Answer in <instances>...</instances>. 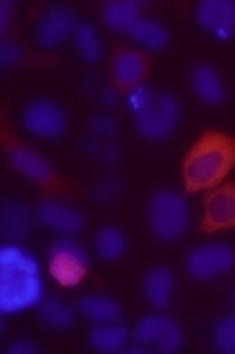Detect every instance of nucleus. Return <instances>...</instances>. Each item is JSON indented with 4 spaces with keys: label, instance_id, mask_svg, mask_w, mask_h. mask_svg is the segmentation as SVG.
Listing matches in <instances>:
<instances>
[{
    "label": "nucleus",
    "instance_id": "nucleus-1",
    "mask_svg": "<svg viewBox=\"0 0 235 354\" xmlns=\"http://www.w3.org/2000/svg\"><path fill=\"white\" fill-rule=\"evenodd\" d=\"M235 167V142L225 132L209 130L196 140L182 164L186 193L216 188Z\"/></svg>",
    "mask_w": 235,
    "mask_h": 354
},
{
    "label": "nucleus",
    "instance_id": "nucleus-2",
    "mask_svg": "<svg viewBox=\"0 0 235 354\" xmlns=\"http://www.w3.org/2000/svg\"><path fill=\"white\" fill-rule=\"evenodd\" d=\"M147 220L155 237L169 242L177 240L189 227V208L186 201L174 191H157L147 205Z\"/></svg>",
    "mask_w": 235,
    "mask_h": 354
},
{
    "label": "nucleus",
    "instance_id": "nucleus-3",
    "mask_svg": "<svg viewBox=\"0 0 235 354\" xmlns=\"http://www.w3.org/2000/svg\"><path fill=\"white\" fill-rule=\"evenodd\" d=\"M44 296V283L40 274L0 269V310L6 315L35 308Z\"/></svg>",
    "mask_w": 235,
    "mask_h": 354
},
{
    "label": "nucleus",
    "instance_id": "nucleus-4",
    "mask_svg": "<svg viewBox=\"0 0 235 354\" xmlns=\"http://www.w3.org/2000/svg\"><path fill=\"white\" fill-rule=\"evenodd\" d=\"M179 122V103L169 93H152L147 105L135 113V127L145 140L159 142L174 132Z\"/></svg>",
    "mask_w": 235,
    "mask_h": 354
},
{
    "label": "nucleus",
    "instance_id": "nucleus-5",
    "mask_svg": "<svg viewBox=\"0 0 235 354\" xmlns=\"http://www.w3.org/2000/svg\"><path fill=\"white\" fill-rule=\"evenodd\" d=\"M86 271H89V254L84 247L69 237L52 242V247H49V274L59 286H76L86 279Z\"/></svg>",
    "mask_w": 235,
    "mask_h": 354
},
{
    "label": "nucleus",
    "instance_id": "nucleus-6",
    "mask_svg": "<svg viewBox=\"0 0 235 354\" xmlns=\"http://www.w3.org/2000/svg\"><path fill=\"white\" fill-rule=\"evenodd\" d=\"M115 137H118V125L113 118L110 115H94L81 149L89 159L110 167L118 162V140Z\"/></svg>",
    "mask_w": 235,
    "mask_h": 354
},
{
    "label": "nucleus",
    "instance_id": "nucleus-7",
    "mask_svg": "<svg viewBox=\"0 0 235 354\" xmlns=\"http://www.w3.org/2000/svg\"><path fill=\"white\" fill-rule=\"evenodd\" d=\"M235 266V252L225 245H204L189 252L186 271L196 281H209L216 274H225Z\"/></svg>",
    "mask_w": 235,
    "mask_h": 354
},
{
    "label": "nucleus",
    "instance_id": "nucleus-8",
    "mask_svg": "<svg viewBox=\"0 0 235 354\" xmlns=\"http://www.w3.org/2000/svg\"><path fill=\"white\" fill-rule=\"evenodd\" d=\"M235 227V186H216L204 198V218H201V232H220V230Z\"/></svg>",
    "mask_w": 235,
    "mask_h": 354
},
{
    "label": "nucleus",
    "instance_id": "nucleus-9",
    "mask_svg": "<svg viewBox=\"0 0 235 354\" xmlns=\"http://www.w3.org/2000/svg\"><path fill=\"white\" fill-rule=\"evenodd\" d=\"M22 125L37 137H59L67 130V113L52 100L37 98L27 103L22 113Z\"/></svg>",
    "mask_w": 235,
    "mask_h": 354
},
{
    "label": "nucleus",
    "instance_id": "nucleus-10",
    "mask_svg": "<svg viewBox=\"0 0 235 354\" xmlns=\"http://www.w3.org/2000/svg\"><path fill=\"white\" fill-rule=\"evenodd\" d=\"M6 156L15 171L25 174L30 181L40 183V186H54V171L44 156L32 151L30 147L15 142L10 135H6Z\"/></svg>",
    "mask_w": 235,
    "mask_h": 354
},
{
    "label": "nucleus",
    "instance_id": "nucleus-11",
    "mask_svg": "<svg viewBox=\"0 0 235 354\" xmlns=\"http://www.w3.org/2000/svg\"><path fill=\"white\" fill-rule=\"evenodd\" d=\"M147 71H150V59L145 54L135 52L130 47H121L113 54L110 76H113L115 88H137L145 81Z\"/></svg>",
    "mask_w": 235,
    "mask_h": 354
},
{
    "label": "nucleus",
    "instance_id": "nucleus-12",
    "mask_svg": "<svg viewBox=\"0 0 235 354\" xmlns=\"http://www.w3.org/2000/svg\"><path fill=\"white\" fill-rule=\"evenodd\" d=\"M196 22L201 30L211 32L225 42L235 35V3L233 0H204L196 8Z\"/></svg>",
    "mask_w": 235,
    "mask_h": 354
},
{
    "label": "nucleus",
    "instance_id": "nucleus-13",
    "mask_svg": "<svg viewBox=\"0 0 235 354\" xmlns=\"http://www.w3.org/2000/svg\"><path fill=\"white\" fill-rule=\"evenodd\" d=\"M71 32H76V17L69 8L54 6L40 17L37 25V42L44 49H54L67 39Z\"/></svg>",
    "mask_w": 235,
    "mask_h": 354
},
{
    "label": "nucleus",
    "instance_id": "nucleus-14",
    "mask_svg": "<svg viewBox=\"0 0 235 354\" xmlns=\"http://www.w3.org/2000/svg\"><path fill=\"white\" fill-rule=\"evenodd\" d=\"M37 218H40L42 225H47V227L57 230V232H64V234H73L84 227V215L78 213V210L69 208V205L57 203V201H44V203H40Z\"/></svg>",
    "mask_w": 235,
    "mask_h": 354
},
{
    "label": "nucleus",
    "instance_id": "nucleus-15",
    "mask_svg": "<svg viewBox=\"0 0 235 354\" xmlns=\"http://www.w3.org/2000/svg\"><path fill=\"white\" fill-rule=\"evenodd\" d=\"M191 86H193V91H196V95H199L204 103L220 105L225 100L223 81H220V76L216 73V68L196 66L191 71Z\"/></svg>",
    "mask_w": 235,
    "mask_h": 354
},
{
    "label": "nucleus",
    "instance_id": "nucleus-16",
    "mask_svg": "<svg viewBox=\"0 0 235 354\" xmlns=\"http://www.w3.org/2000/svg\"><path fill=\"white\" fill-rule=\"evenodd\" d=\"M125 32L145 49H164L169 42L167 30L157 20H150V17H135V20L128 25Z\"/></svg>",
    "mask_w": 235,
    "mask_h": 354
},
{
    "label": "nucleus",
    "instance_id": "nucleus-17",
    "mask_svg": "<svg viewBox=\"0 0 235 354\" xmlns=\"http://www.w3.org/2000/svg\"><path fill=\"white\" fill-rule=\"evenodd\" d=\"M32 227L30 210L17 201H6L3 213H0V230L8 240H22Z\"/></svg>",
    "mask_w": 235,
    "mask_h": 354
},
{
    "label": "nucleus",
    "instance_id": "nucleus-18",
    "mask_svg": "<svg viewBox=\"0 0 235 354\" xmlns=\"http://www.w3.org/2000/svg\"><path fill=\"white\" fill-rule=\"evenodd\" d=\"M142 288H145V298L150 306L167 308L169 293H172V271H169L167 266H157V269L147 271Z\"/></svg>",
    "mask_w": 235,
    "mask_h": 354
},
{
    "label": "nucleus",
    "instance_id": "nucleus-19",
    "mask_svg": "<svg viewBox=\"0 0 235 354\" xmlns=\"http://www.w3.org/2000/svg\"><path fill=\"white\" fill-rule=\"evenodd\" d=\"M78 310L84 313L86 318L96 325H108V323H118L121 318V306L110 298L103 296H86L78 301Z\"/></svg>",
    "mask_w": 235,
    "mask_h": 354
},
{
    "label": "nucleus",
    "instance_id": "nucleus-20",
    "mask_svg": "<svg viewBox=\"0 0 235 354\" xmlns=\"http://www.w3.org/2000/svg\"><path fill=\"white\" fill-rule=\"evenodd\" d=\"M135 17H140V3L135 0H113L103 8V22L108 30H128Z\"/></svg>",
    "mask_w": 235,
    "mask_h": 354
},
{
    "label": "nucleus",
    "instance_id": "nucleus-21",
    "mask_svg": "<svg viewBox=\"0 0 235 354\" xmlns=\"http://www.w3.org/2000/svg\"><path fill=\"white\" fill-rule=\"evenodd\" d=\"M89 342L98 352H118V349L125 347L128 342V330L118 323L98 325L94 333L89 335Z\"/></svg>",
    "mask_w": 235,
    "mask_h": 354
},
{
    "label": "nucleus",
    "instance_id": "nucleus-22",
    "mask_svg": "<svg viewBox=\"0 0 235 354\" xmlns=\"http://www.w3.org/2000/svg\"><path fill=\"white\" fill-rule=\"evenodd\" d=\"M0 269L20 271V274H40V261L20 245H6L0 250Z\"/></svg>",
    "mask_w": 235,
    "mask_h": 354
},
{
    "label": "nucleus",
    "instance_id": "nucleus-23",
    "mask_svg": "<svg viewBox=\"0 0 235 354\" xmlns=\"http://www.w3.org/2000/svg\"><path fill=\"white\" fill-rule=\"evenodd\" d=\"M96 250H98L101 259L115 261L125 252V234L118 227H101L96 234Z\"/></svg>",
    "mask_w": 235,
    "mask_h": 354
},
{
    "label": "nucleus",
    "instance_id": "nucleus-24",
    "mask_svg": "<svg viewBox=\"0 0 235 354\" xmlns=\"http://www.w3.org/2000/svg\"><path fill=\"white\" fill-rule=\"evenodd\" d=\"M40 320L52 330H69L73 325V310L67 303L52 298V301L44 303L42 310H40Z\"/></svg>",
    "mask_w": 235,
    "mask_h": 354
},
{
    "label": "nucleus",
    "instance_id": "nucleus-25",
    "mask_svg": "<svg viewBox=\"0 0 235 354\" xmlns=\"http://www.w3.org/2000/svg\"><path fill=\"white\" fill-rule=\"evenodd\" d=\"M73 42H76V49H78V54L84 57V62H89V64L101 62V39L89 22L76 27V32H73Z\"/></svg>",
    "mask_w": 235,
    "mask_h": 354
},
{
    "label": "nucleus",
    "instance_id": "nucleus-26",
    "mask_svg": "<svg viewBox=\"0 0 235 354\" xmlns=\"http://www.w3.org/2000/svg\"><path fill=\"white\" fill-rule=\"evenodd\" d=\"M164 323H167L164 315H147V318H142L140 323H137L132 337H135V342L142 344V347H145V344L157 342V337H159V333H162Z\"/></svg>",
    "mask_w": 235,
    "mask_h": 354
},
{
    "label": "nucleus",
    "instance_id": "nucleus-27",
    "mask_svg": "<svg viewBox=\"0 0 235 354\" xmlns=\"http://www.w3.org/2000/svg\"><path fill=\"white\" fill-rule=\"evenodd\" d=\"M214 342L223 354H235V315H225V318L216 325Z\"/></svg>",
    "mask_w": 235,
    "mask_h": 354
},
{
    "label": "nucleus",
    "instance_id": "nucleus-28",
    "mask_svg": "<svg viewBox=\"0 0 235 354\" xmlns=\"http://www.w3.org/2000/svg\"><path fill=\"white\" fill-rule=\"evenodd\" d=\"M123 188H125L123 178L108 176V178H103V181H98L94 188H91V198L98 201V203H108V201H113V198H118V196H121Z\"/></svg>",
    "mask_w": 235,
    "mask_h": 354
},
{
    "label": "nucleus",
    "instance_id": "nucleus-29",
    "mask_svg": "<svg viewBox=\"0 0 235 354\" xmlns=\"http://www.w3.org/2000/svg\"><path fill=\"white\" fill-rule=\"evenodd\" d=\"M157 349L164 354L169 352H177L179 347H182V328H179L174 320L167 318V323H164L162 333H159V337H157Z\"/></svg>",
    "mask_w": 235,
    "mask_h": 354
},
{
    "label": "nucleus",
    "instance_id": "nucleus-30",
    "mask_svg": "<svg viewBox=\"0 0 235 354\" xmlns=\"http://www.w3.org/2000/svg\"><path fill=\"white\" fill-rule=\"evenodd\" d=\"M20 59H22V52H20V47H17V44H12V42L0 44V68H3V71L17 66V64H20Z\"/></svg>",
    "mask_w": 235,
    "mask_h": 354
},
{
    "label": "nucleus",
    "instance_id": "nucleus-31",
    "mask_svg": "<svg viewBox=\"0 0 235 354\" xmlns=\"http://www.w3.org/2000/svg\"><path fill=\"white\" fill-rule=\"evenodd\" d=\"M152 98V91L147 88V86H137V88L130 91V95H128V108L132 110V115L137 113V110H142L147 105V100Z\"/></svg>",
    "mask_w": 235,
    "mask_h": 354
},
{
    "label": "nucleus",
    "instance_id": "nucleus-32",
    "mask_svg": "<svg viewBox=\"0 0 235 354\" xmlns=\"http://www.w3.org/2000/svg\"><path fill=\"white\" fill-rule=\"evenodd\" d=\"M8 352L10 354H35L37 347L30 342H25V339H17V342H12L10 347H8Z\"/></svg>",
    "mask_w": 235,
    "mask_h": 354
},
{
    "label": "nucleus",
    "instance_id": "nucleus-33",
    "mask_svg": "<svg viewBox=\"0 0 235 354\" xmlns=\"http://www.w3.org/2000/svg\"><path fill=\"white\" fill-rule=\"evenodd\" d=\"M101 98H103V105H115V100H118V88H115V86L113 88H105Z\"/></svg>",
    "mask_w": 235,
    "mask_h": 354
},
{
    "label": "nucleus",
    "instance_id": "nucleus-34",
    "mask_svg": "<svg viewBox=\"0 0 235 354\" xmlns=\"http://www.w3.org/2000/svg\"><path fill=\"white\" fill-rule=\"evenodd\" d=\"M10 3H3V8H0V10H3V12H0V20H3V22H0V30H3V32H6L8 30V17H10Z\"/></svg>",
    "mask_w": 235,
    "mask_h": 354
},
{
    "label": "nucleus",
    "instance_id": "nucleus-35",
    "mask_svg": "<svg viewBox=\"0 0 235 354\" xmlns=\"http://www.w3.org/2000/svg\"><path fill=\"white\" fill-rule=\"evenodd\" d=\"M233 303H235V293H233Z\"/></svg>",
    "mask_w": 235,
    "mask_h": 354
}]
</instances>
